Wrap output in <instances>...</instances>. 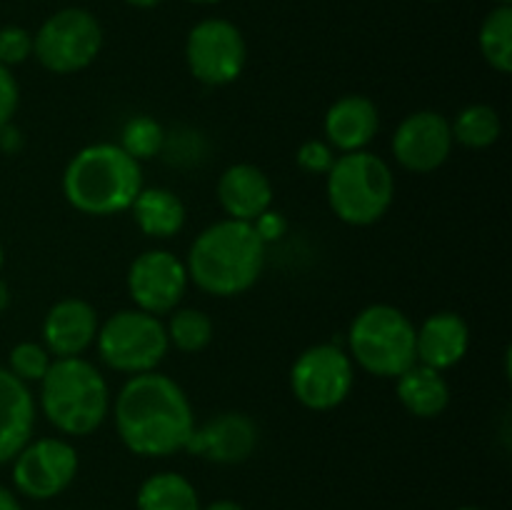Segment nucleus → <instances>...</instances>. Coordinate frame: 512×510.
I'll list each match as a JSON object with an SVG mask.
<instances>
[{"instance_id": "40", "label": "nucleus", "mask_w": 512, "mask_h": 510, "mask_svg": "<svg viewBox=\"0 0 512 510\" xmlns=\"http://www.w3.org/2000/svg\"><path fill=\"white\" fill-rule=\"evenodd\" d=\"M430 3H438V0H430Z\"/></svg>"}, {"instance_id": "37", "label": "nucleus", "mask_w": 512, "mask_h": 510, "mask_svg": "<svg viewBox=\"0 0 512 510\" xmlns=\"http://www.w3.org/2000/svg\"><path fill=\"white\" fill-rule=\"evenodd\" d=\"M3 260H5V253H3V245H0V268H3Z\"/></svg>"}, {"instance_id": "9", "label": "nucleus", "mask_w": 512, "mask_h": 510, "mask_svg": "<svg viewBox=\"0 0 512 510\" xmlns=\"http://www.w3.org/2000/svg\"><path fill=\"white\" fill-rule=\"evenodd\" d=\"M353 380L350 355L330 343L303 350L290 370V388L310 410L338 408L353 390Z\"/></svg>"}, {"instance_id": "23", "label": "nucleus", "mask_w": 512, "mask_h": 510, "mask_svg": "<svg viewBox=\"0 0 512 510\" xmlns=\"http://www.w3.org/2000/svg\"><path fill=\"white\" fill-rule=\"evenodd\" d=\"M480 50L490 68L498 73L512 70V8L498 5L480 25Z\"/></svg>"}, {"instance_id": "11", "label": "nucleus", "mask_w": 512, "mask_h": 510, "mask_svg": "<svg viewBox=\"0 0 512 510\" xmlns=\"http://www.w3.org/2000/svg\"><path fill=\"white\" fill-rule=\"evenodd\" d=\"M13 460L15 488L33 500L55 498L78 475V453L60 438L33 440Z\"/></svg>"}, {"instance_id": "25", "label": "nucleus", "mask_w": 512, "mask_h": 510, "mask_svg": "<svg viewBox=\"0 0 512 510\" xmlns=\"http://www.w3.org/2000/svg\"><path fill=\"white\" fill-rule=\"evenodd\" d=\"M165 333H168V343H173L183 353H200L213 340V320L198 308L175 310L165 325Z\"/></svg>"}, {"instance_id": "18", "label": "nucleus", "mask_w": 512, "mask_h": 510, "mask_svg": "<svg viewBox=\"0 0 512 510\" xmlns=\"http://www.w3.org/2000/svg\"><path fill=\"white\" fill-rule=\"evenodd\" d=\"M33 425L35 403L28 385L0 368V465L13 460L30 443Z\"/></svg>"}, {"instance_id": "32", "label": "nucleus", "mask_w": 512, "mask_h": 510, "mask_svg": "<svg viewBox=\"0 0 512 510\" xmlns=\"http://www.w3.org/2000/svg\"><path fill=\"white\" fill-rule=\"evenodd\" d=\"M0 510H23L20 508L18 498H15L8 488H3V485H0Z\"/></svg>"}, {"instance_id": "13", "label": "nucleus", "mask_w": 512, "mask_h": 510, "mask_svg": "<svg viewBox=\"0 0 512 510\" xmlns=\"http://www.w3.org/2000/svg\"><path fill=\"white\" fill-rule=\"evenodd\" d=\"M450 120L435 110L408 115L393 135V155L410 173H433L453 150Z\"/></svg>"}, {"instance_id": "27", "label": "nucleus", "mask_w": 512, "mask_h": 510, "mask_svg": "<svg viewBox=\"0 0 512 510\" xmlns=\"http://www.w3.org/2000/svg\"><path fill=\"white\" fill-rule=\"evenodd\" d=\"M10 373L15 375V378H20L23 383H28V380H43V375L48 373L50 368V353L45 345H38V343H18L13 350H10Z\"/></svg>"}, {"instance_id": "14", "label": "nucleus", "mask_w": 512, "mask_h": 510, "mask_svg": "<svg viewBox=\"0 0 512 510\" xmlns=\"http://www.w3.org/2000/svg\"><path fill=\"white\" fill-rule=\"evenodd\" d=\"M98 313L83 298L58 300L43 320V340L55 358H78L95 343Z\"/></svg>"}, {"instance_id": "4", "label": "nucleus", "mask_w": 512, "mask_h": 510, "mask_svg": "<svg viewBox=\"0 0 512 510\" xmlns=\"http://www.w3.org/2000/svg\"><path fill=\"white\" fill-rule=\"evenodd\" d=\"M43 413L60 433L90 435L110 410L108 383L85 358H55L40 380Z\"/></svg>"}, {"instance_id": "39", "label": "nucleus", "mask_w": 512, "mask_h": 510, "mask_svg": "<svg viewBox=\"0 0 512 510\" xmlns=\"http://www.w3.org/2000/svg\"><path fill=\"white\" fill-rule=\"evenodd\" d=\"M498 3H500V5H510V0H498Z\"/></svg>"}, {"instance_id": "34", "label": "nucleus", "mask_w": 512, "mask_h": 510, "mask_svg": "<svg viewBox=\"0 0 512 510\" xmlns=\"http://www.w3.org/2000/svg\"><path fill=\"white\" fill-rule=\"evenodd\" d=\"M125 3L135 5V8H155V5L163 3V0H125Z\"/></svg>"}, {"instance_id": "30", "label": "nucleus", "mask_w": 512, "mask_h": 510, "mask_svg": "<svg viewBox=\"0 0 512 510\" xmlns=\"http://www.w3.org/2000/svg\"><path fill=\"white\" fill-rule=\"evenodd\" d=\"M18 100H20L18 80L13 78L10 68H5V65L0 63V128L13 120L15 110H18Z\"/></svg>"}, {"instance_id": "26", "label": "nucleus", "mask_w": 512, "mask_h": 510, "mask_svg": "<svg viewBox=\"0 0 512 510\" xmlns=\"http://www.w3.org/2000/svg\"><path fill=\"white\" fill-rule=\"evenodd\" d=\"M165 143V133L160 128L158 120L148 118V115H138V118L128 120L123 128V145L120 148L128 155H133L135 160L153 158L160 153Z\"/></svg>"}, {"instance_id": "35", "label": "nucleus", "mask_w": 512, "mask_h": 510, "mask_svg": "<svg viewBox=\"0 0 512 510\" xmlns=\"http://www.w3.org/2000/svg\"><path fill=\"white\" fill-rule=\"evenodd\" d=\"M8 300H10L8 288H5V283H3V280H0V310L8 308Z\"/></svg>"}, {"instance_id": "28", "label": "nucleus", "mask_w": 512, "mask_h": 510, "mask_svg": "<svg viewBox=\"0 0 512 510\" xmlns=\"http://www.w3.org/2000/svg\"><path fill=\"white\" fill-rule=\"evenodd\" d=\"M33 55V35L18 25H5L0 28V63L5 68L20 65Z\"/></svg>"}, {"instance_id": "6", "label": "nucleus", "mask_w": 512, "mask_h": 510, "mask_svg": "<svg viewBox=\"0 0 512 510\" xmlns=\"http://www.w3.org/2000/svg\"><path fill=\"white\" fill-rule=\"evenodd\" d=\"M350 353L355 363L378 378H398L418 363L415 325L393 305H368L350 325Z\"/></svg>"}, {"instance_id": "36", "label": "nucleus", "mask_w": 512, "mask_h": 510, "mask_svg": "<svg viewBox=\"0 0 512 510\" xmlns=\"http://www.w3.org/2000/svg\"><path fill=\"white\" fill-rule=\"evenodd\" d=\"M190 3H218V0H190Z\"/></svg>"}, {"instance_id": "21", "label": "nucleus", "mask_w": 512, "mask_h": 510, "mask_svg": "<svg viewBox=\"0 0 512 510\" xmlns=\"http://www.w3.org/2000/svg\"><path fill=\"white\" fill-rule=\"evenodd\" d=\"M130 208L135 223L148 238H173L185 225L183 200L168 188H143Z\"/></svg>"}, {"instance_id": "12", "label": "nucleus", "mask_w": 512, "mask_h": 510, "mask_svg": "<svg viewBox=\"0 0 512 510\" xmlns=\"http://www.w3.org/2000/svg\"><path fill=\"white\" fill-rule=\"evenodd\" d=\"M188 288V270L168 250H145L128 270V290L138 310L150 315L173 313Z\"/></svg>"}, {"instance_id": "33", "label": "nucleus", "mask_w": 512, "mask_h": 510, "mask_svg": "<svg viewBox=\"0 0 512 510\" xmlns=\"http://www.w3.org/2000/svg\"><path fill=\"white\" fill-rule=\"evenodd\" d=\"M200 510H245V508L240 503H235V500H215V503H210L208 508H200Z\"/></svg>"}, {"instance_id": "38", "label": "nucleus", "mask_w": 512, "mask_h": 510, "mask_svg": "<svg viewBox=\"0 0 512 510\" xmlns=\"http://www.w3.org/2000/svg\"><path fill=\"white\" fill-rule=\"evenodd\" d=\"M458 510H480V508H473V505H465V508H458Z\"/></svg>"}, {"instance_id": "1", "label": "nucleus", "mask_w": 512, "mask_h": 510, "mask_svg": "<svg viewBox=\"0 0 512 510\" xmlns=\"http://www.w3.org/2000/svg\"><path fill=\"white\" fill-rule=\"evenodd\" d=\"M115 428L125 448L143 458H165L188 448L195 430L193 405L163 373L133 375L115 398Z\"/></svg>"}, {"instance_id": "24", "label": "nucleus", "mask_w": 512, "mask_h": 510, "mask_svg": "<svg viewBox=\"0 0 512 510\" xmlns=\"http://www.w3.org/2000/svg\"><path fill=\"white\" fill-rule=\"evenodd\" d=\"M450 130H453V140H458L465 148L478 150L488 148L500 138L503 123H500V115L495 113V108L478 103L460 110L458 118L450 123Z\"/></svg>"}, {"instance_id": "7", "label": "nucleus", "mask_w": 512, "mask_h": 510, "mask_svg": "<svg viewBox=\"0 0 512 510\" xmlns=\"http://www.w3.org/2000/svg\"><path fill=\"white\" fill-rule=\"evenodd\" d=\"M98 353L118 373H150L168 353V333L158 315L143 310H120L95 335Z\"/></svg>"}, {"instance_id": "15", "label": "nucleus", "mask_w": 512, "mask_h": 510, "mask_svg": "<svg viewBox=\"0 0 512 510\" xmlns=\"http://www.w3.org/2000/svg\"><path fill=\"white\" fill-rule=\"evenodd\" d=\"M258 443V428L243 413H223L203 430H193L188 450L213 463H240Z\"/></svg>"}, {"instance_id": "17", "label": "nucleus", "mask_w": 512, "mask_h": 510, "mask_svg": "<svg viewBox=\"0 0 512 510\" xmlns=\"http://www.w3.org/2000/svg\"><path fill=\"white\" fill-rule=\"evenodd\" d=\"M218 200L228 218L253 223L265 210H270L273 185H270L268 175L255 165H230L218 180Z\"/></svg>"}, {"instance_id": "10", "label": "nucleus", "mask_w": 512, "mask_h": 510, "mask_svg": "<svg viewBox=\"0 0 512 510\" xmlns=\"http://www.w3.org/2000/svg\"><path fill=\"white\" fill-rule=\"evenodd\" d=\"M248 48L245 38L230 20L208 18L195 25L185 43L188 68L200 83L228 85L243 73Z\"/></svg>"}, {"instance_id": "22", "label": "nucleus", "mask_w": 512, "mask_h": 510, "mask_svg": "<svg viewBox=\"0 0 512 510\" xmlns=\"http://www.w3.org/2000/svg\"><path fill=\"white\" fill-rule=\"evenodd\" d=\"M138 510H200L198 490L180 473H155L140 485Z\"/></svg>"}, {"instance_id": "29", "label": "nucleus", "mask_w": 512, "mask_h": 510, "mask_svg": "<svg viewBox=\"0 0 512 510\" xmlns=\"http://www.w3.org/2000/svg\"><path fill=\"white\" fill-rule=\"evenodd\" d=\"M335 155L333 148L323 140H308V143L300 145L298 150V165L305 170V173H320L328 175V170L333 168Z\"/></svg>"}, {"instance_id": "19", "label": "nucleus", "mask_w": 512, "mask_h": 510, "mask_svg": "<svg viewBox=\"0 0 512 510\" xmlns=\"http://www.w3.org/2000/svg\"><path fill=\"white\" fill-rule=\"evenodd\" d=\"M378 128V108L365 95H345L335 100L325 113V135H328V143L340 153L365 150V145L373 143L378 135Z\"/></svg>"}, {"instance_id": "16", "label": "nucleus", "mask_w": 512, "mask_h": 510, "mask_svg": "<svg viewBox=\"0 0 512 510\" xmlns=\"http://www.w3.org/2000/svg\"><path fill=\"white\" fill-rule=\"evenodd\" d=\"M470 348V328L458 313H435L415 328V355L420 365L448 370L465 358Z\"/></svg>"}, {"instance_id": "5", "label": "nucleus", "mask_w": 512, "mask_h": 510, "mask_svg": "<svg viewBox=\"0 0 512 510\" xmlns=\"http://www.w3.org/2000/svg\"><path fill=\"white\" fill-rule=\"evenodd\" d=\"M393 195V170L368 150L343 153L328 170V203L348 225L378 223L393 205Z\"/></svg>"}, {"instance_id": "3", "label": "nucleus", "mask_w": 512, "mask_h": 510, "mask_svg": "<svg viewBox=\"0 0 512 510\" xmlns=\"http://www.w3.org/2000/svg\"><path fill=\"white\" fill-rule=\"evenodd\" d=\"M143 190V170L120 145L95 143L80 150L63 175V193L85 215H115Z\"/></svg>"}, {"instance_id": "20", "label": "nucleus", "mask_w": 512, "mask_h": 510, "mask_svg": "<svg viewBox=\"0 0 512 510\" xmlns=\"http://www.w3.org/2000/svg\"><path fill=\"white\" fill-rule=\"evenodd\" d=\"M395 380H398L395 390L400 403L415 418H438L448 408L450 385L440 370L415 363Z\"/></svg>"}, {"instance_id": "31", "label": "nucleus", "mask_w": 512, "mask_h": 510, "mask_svg": "<svg viewBox=\"0 0 512 510\" xmlns=\"http://www.w3.org/2000/svg\"><path fill=\"white\" fill-rule=\"evenodd\" d=\"M253 225H255V230H258V235L265 240V243H268L270 238H273V240L280 238V235H283V230H285V223L280 220V215L270 213V210H265L260 218H255Z\"/></svg>"}, {"instance_id": "8", "label": "nucleus", "mask_w": 512, "mask_h": 510, "mask_svg": "<svg viewBox=\"0 0 512 510\" xmlns=\"http://www.w3.org/2000/svg\"><path fill=\"white\" fill-rule=\"evenodd\" d=\"M103 30L93 13L65 8L50 15L33 35V53L45 70L58 75L78 73L98 58Z\"/></svg>"}, {"instance_id": "2", "label": "nucleus", "mask_w": 512, "mask_h": 510, "mask_svg": "<svg viewBox=\"0 0 512 510\" xmlns=\"http://www.w3.org/2000/svg\"><path fill=\"white\" fill-rule=\"evenodd\" d=\"M265 268V240L253 223L220 220L190 245L188 280L218 298H233L253 288Z\"/></svg>"}]
</instances>
